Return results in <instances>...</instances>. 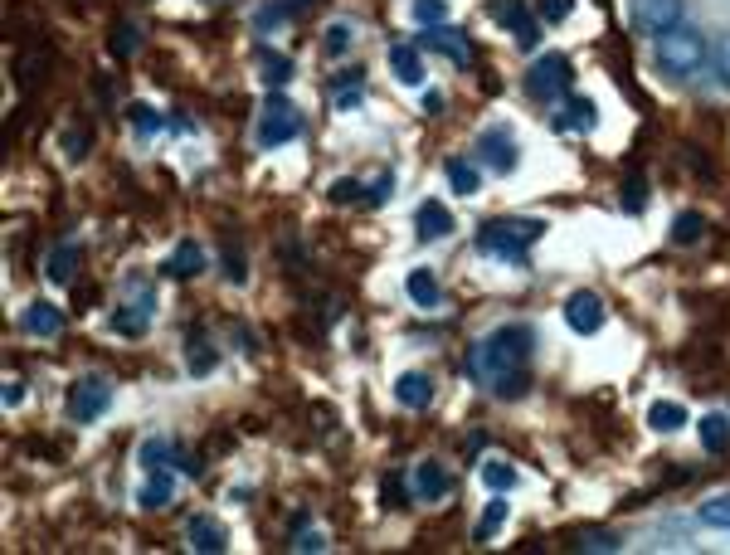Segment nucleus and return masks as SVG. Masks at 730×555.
<instances>
[{"label":"nucleus","instance_id":"nucleus-37","mask_svg":"<svg viewBox=\"0 0 730 555\" xmlns=\"http://www.w3.org/2000/svg\"><path fill=\"white\" fill-rule=\"evenodd\" d=\"M108 49L117 54V59H132V54L142 49V35H137V25H117V30H112V44H108Z\"/></svg>","mask_w":730,"mask_h":555},{"label":"nucleus","instance_id":"nucleus-28","mask_svg":"<svg viewBox=\"0 0 730 555\" xmlns=\"http://www.w3.org/2000/svg\"><path fill=\"white\" fill-rule=\"evenodd\" d=\"M361 93H365V74H361V69H346V74L336 78V108H341V112H356Z\"/></svg>","mask_w":730,"mask_h":555},{"label":"nucleus","instance_id":"nucleus-14","mask_svg":"<svg viewBox=\"0 0 730 555\" xmlns=\"http://www.w3.org/2000/svg\"><path fill=\"white\" fill-rule=\"evenodd\" d=\"M448 492H453V473H448L443 463L429 458V463L414 468V497H419V502H438V497H448Z\"/></svg>","mask_w":730,"mask_h":555},{"label":"nucleus","instance_id":"nucleus-32","mask_svg":"<svg viewBox=\"0 0 730 555\" xmlns=\"http://www.w3.org/2000/svg\"><path fill=\"white\" fill-rule=\"evenodd\" d=\"M701 229H706V220H701L696 210H682V215L672 220V244H682V249H692L696 239H701Z\"/></svg>","mask_w":730,"mask_h":555},{"label":"nucleus","instance_id":"nucleus-42","mask_svg":"<svg viewBox=\"0 0 730 555\" xmlns=\"http://www.w3.org/2000/svg\"><path fill=\"white\" fill-rule=\"evenodd\" d=\"M292 551H327V536H322V531H312V526H307V521H302V526H297V536H292Z\"/></svg>","mask_w":730,"mask_h":555},{"label":"nucleus","instance_id":"nucleus-29","mask_svg":"<svg viewBox=\"0 0 730 555\" xmlns=\"http://www.w3.org/2000/svg\"><path fill=\"white\" fill-rule=\"evenodd\" d=\"M351 39H356V30H351L346 20H331L327 30H322V54H327V59H341V54L351 49Z\"/></svg>","mask_w":730,"mask_h":555},{"label":"nucleus","instance_id":"nucleus-31","mask_svg":"<svg viewBox=\"0 0 730 555\" xmlns=\"http://www.w3.org/2000/svg\"><path fill=\"white\" fill-rule=\"evenodd\" d=\"M127 122H132V127L142 132V137H156V132L166 127V117L151 108V103H127Z\"/></svg>","mask_w":730,"mask_h":555},{"label":"nucleus","instance_id":"nucleus-40","mask_svg":"<svg viewBox=\"0 0 730 555\" xmlns=\"http://www.w3.org/2000/svg\"><path fill=\"white\" fill-rule=\"evenodd\" d=\"M224 283H234V288H244L249 283V263H244V254L239 249H224Z\"/></svg>","mask_w":730,"mask_h":555},{"label":"nucleus","instance_id":"nucleus-47","mask_svg":"<svg viewBox=\"0 0 730 555\" xmlns=\"http://www.w3.org/2000/svg\"><path fill=\"white\" fill-rule=\"evenodd\" d=\"M570 10H575V0H541V20H546V25L570 20Z\"/></svg>","mask_w":730,"mask_h":555},{"label":"nucleus","instance_id":"nucleus-35","mask_svg":"<svg viewBox=\"0 0 730 555\" xmlns=\"http://www.w3.org/2000/svg\"><path fill=\"white\" fill-rule=\"evenodd\" d=\"M526 385H531V380H526V370H507V375H497V380H492V395H497V400H521V395H526Z\"/></svg>","mask_w":730,"mask_h":555},{"label":"nucleus","instance_id":"nucleus-26","mask_svg":"<svg viewBox=\"0 0 730 555\" xmlns=\"http://www.w3.org/2000/svg\"><path fill=\"white\" fill-rule=\"evenodd\" d=\"M701 448H706V453H726L730 448V419L726 414H706V419H701Z\"/></svg>","mask_w":730,"mask_h":555},{"label":"nucleus","instance_id":"nucleus-30","mask_svg":"<svg viewBox=\"0 0 730 555\" xmlns=\"http://www.w3.org/2000/svg\"><path fill=\"white\" fill-rule=\"evenodd\" d=\"M215 366H219V351L205 341V336H195V341H190V356H185V370H190V375H210Z\"/></svg>","mask_w":730,"mask_h":555},{"label":"nucleus","instance_id":"nucleus-36","mask_svg":"<svg viewBox=\"0 0 730 555\" xmlns=\"http://www.w3.org/2000/svg\"><path fill=\"white\" fill-rule=\"evenodd\" d=\"M482 482H487L492 492H511V487H516V468L492 458V463H482Z\"/></svg>","mask_w":730,"mask_h":555},{"label":"nucleus","instance_id":"nucleus-5","mask_svg":"<svg viewBox=\"0 0 730 555\" xmlns=\"http://www.w3.org/2000/svg\"><path fill=\"white\" fill-rule=\"evenodd\" d=\"M297 137H302V112L292 108L288 98L273 88L268 108H263V117H258V147L273 151V147H283V142H297Z\"/></svg>","mask_w":730,"mask_h":555},{"label":"nucleus","instance_id":"nucleus-1","mask_svg":"<svg viewBox=\"0 0 730 555\" xmlns=\"http://www.w3.org/2000/svg\"><path fill=\"white\" fill-rule=\"evenodd\" d=\"M531 346H536V332H531L526 322H507V327L487 332L473 351H468V375H473L477 385H487V390H492V380H497V375H507V370H526V361H531Z\"/></svg>","mask_w":730,"mask_h":555},{"label":"nucleus","instance_id":"nucleus-19","mask_svg":"<svg viewBox=\"0 0 730 555\" xmlns=\"http://www.w3.org/2000/svg\"><path fill=\"white\" fill-rule=\"evenodd\" d=\"M395 400H400L404 409H424L434 400V380H429L424 370H404L400 380H395Z\"/></svg>","mask_w":730,"mask_h":555},{"label":"nucleus","instance_id":"nucleus-18","mask_svg":"<svg viewBox=\"0 0 730 555\" xmlns=\"http://www.w3.org/2000/svg\"><path fill=\"white\" fill-rule=\"evenodd\" d=\"M594 122H599L594 98H565V103H560V117H555L560 132H594Z\"/></svg>","mask_w":730,"mask_h":555},{"label":"nucleus","instance_id":"nucleus-8","mask_svg":"<svg viewBox=\"0 0 730 555\" xmlns=\"http://www.w3.org/2000/svg\"><path fill=\"white\" fill-rule=\"evenodd\" d=\"M628 20H633V30L638 35H667V30H677L682 25V0H633L628 5Z\"/></svg>","mask_w":730,"mask_h":555},{"label":"nucleus","instance_id":"nucleus-21","mask_svg":"<svg viewBox=\"0 0 730 555\" xmlns=\"http://www.w3.org/2000/svg\"><path fill=\"white\" fill-rule=\"evenodd\" d=\"M390 69H395L404 88H419L424 83V54L414 44H390Z\"/></svg>","mask_w":730,"mask_h":555},{"label":"nucleus","instance_id":"nucleus-9","mask_svg":"<svg viewBox=\"0 0 730 555\" xmlns=\"http://www.w3.org/2000/svg\"><path fill=\"white\" fill-rule=\"evenodd\" d=\"M419 49H429L438 59H453V64H468L473 59V44L463 30H453V25H429L424 39H419Z\"/></svg>","mask_w":730,"mask_h":555},{"label":"nucleus","instance_id":"nucleus-38","mask_svg":"<svg viewBox=\"0 0 730 555\" xmlns=\"http://www.w3.org/2000/svg\"><path fill=\"white\" fill-rule=\"evenodd\" d=\"M502 521H507V502H487V512L477 521V541H492L502 531Z\"/></svg>","mask_w":730,"mask_h":555},{"label":"nucleus","instance_id":"nucleus-45","mask_svg":"<svg viewBox=\"0 0 730 555\" xmlns=\"http://www.w3.org/2000/svg\"><path fill=\"white\" fill-rule=\"evenodd\" d=\"M361 190H365L361 181H351V176H341V181L331 185V205H351V200H365Z\"/></svg>","mask_w":730,"mask_h":555},{"label":"nucleus","instance_id":"nucleus-49","mask_svg":"<svg viewBox=\"0 0 730 555\" xmlns=\"http://www.w3.org/2000/svg\"><path fill=\"white\" fill-rule=\"evenodd\" d=\"M390 190H395V171H385L380 181L370 185V195H365V205H385V200H390Z\"/></svg>","mask_w":730,"mask_h":555},{"label":"nucleus","instance_id":"nucleus-4","mask_svg":"<svg viewBox=\"0 0 730 555\" xmlns=\"http://www.w3.org/2000/svg\"><path fill=\"white\" fill-rule=\"evenodd\" d=\"M570 83H575L570 59H565V54H541V59L531 64V74H526V93H531L536 103H565V98H570Z\"/></svg>","mask_w":730,"mask_h":555},{"label":"nucleus","instance_id":"nucleus-12","mask_svg":"<svg viewBox=\"0 0 730 555\" xmlns=\"http://www.w3.org/2000/svg\"><path fill=\"white\" fill-rule=\"evenodd\" d=\"M151 307H156V302H151V293H142L137 302H122V307L112 312V332H117V336H132V341H137V336H146V327H151Z\"/></svg>","mask_w":730,"mask_h":555},{"label":"nucleus","instance_id":"nucleus-48","mask_svg":"<svg viewBox=\"0 0 730 555\" xmlns=\"http://www.w3.org/2000/svg\"><path fill=\"white\" fill-rule=\"evenodd\" d=\"M380 507H385V512H395V507H409V502H404V487L395 478L380 482Z\"/></svg>","mask_w":730,"mask_h":555},{"label":"nucleus","instance_id":"nucleus-25","mask_svg":"<svg viewBox=\"0 0 730 555\" xmlns=\"http://www.w3.org/2000/svg\"><path fill=\"white\" fill-rule=\"evenodd\" d=\"M648 424H653L657 434H677V429L687 424V409L677 405V400H657V405L648 409Z\"/></svg>","mask_w":730,"mask_h":555},{"label":"nucleus","instance_id":"nucleus-23","mask_svg":"<svg viewBox=\"0 0 730 555\" xmlns=\"http://www.w3.org/2000/svg\"><path fill=\"white\" fill-rule=\"evenodd\" d=\"M78 259H83V249L78 244H54L49 249V259H44V273H49V283H73V268H78Z\"/></svg>","mask_w":730,"mask_h":555},{"label":"nucleus","instance_id":"nucleus-20","mask_svg":"<svg viewBox=\"0 0 730 555\" xmlns=\"http://www.w3.org/2000/svg\"><path fill=\"white\" fill-rule=\"evenodd\" d=\"M205 263H210L205 259V249H200L195 239H181L176 254L161 263V268H166V278H195V273H205Z\"/></svg>","mask_w":730,"mask_h":555},{"label":"nucleus","instance_id":"nucleus-6","mask_svg":"<svg viewBox=\"0 0 730 555\" xmlns=\"http://www.w3.org/2000/svg\"><path fill=\"white\" fill-rule=\"evenodd\" d=\"M477 161L487 166V171H497V176H511L516 166H521V147H516V137H511V127H487L482 137H477Z\"/></svg>","mask_w":730,"mask_h":555},{"label":"nucleus","instance_id":"nucleus-33","mask_svg":"<svg viewBox=\"0 0 730 555\" xmlns=\"http://www.w3.org/2000/svg\"><path fill=\"white\" fill-rule=\"evenodd\" d=\"M258 64H263V74H258V78H263L268 88H283V83L292 78V59H288V54H263Z\"/></svg>","mask_w":730,"mask_h":555},{"label":"nucleus","instance_id":"nucleus-27","mask_svg":"<svg viewBox=\"0 0 730 555\" xmlns=\"http://www.w3.org/2000/svg\"><path fill=\"white\" fill-rule=\"evenodd\" d=\"M404 288H409V297H414V302H419V307H438V278L434 273H429V268H414V273H409V278H404Z\"/></svg>","mask_w":730,"mask_h":555},{"label":"nucleus","instance_id":"nucleus-15","mask_svg":"<svg viewBox=\"0 0 730 555\" xmlns=\"http://www.w3.org/2000/svg\"><path fill=\"white\" fill-rule=\"evenodd\" d=\"M171 497H176V478H171V468L146 473V482L137 487V507H142V512H161V507H171Z\"/></svg>","mask_w":730,"mask_h":555},{"label":"nucleus","instance_id":"nucleus-16","mask_svg":"<svg viewBox=\"0 0 730 555\" xmlns=\"http://www.w3.org/2000/svg\"><path fill=\"white\" fill-rule=\"evenodd\" d=\"M137 463H142L146 473H156V468H171V463H181L185 473H195V463H185L181 448L171 444V439H161V434H151V439L137 448Z\"/></svg>","mask_w":730,"mask_h":555},{"label":"nucleus","instance_id":"nucleus-11","mask_svg":"<svg viewBox=\"0 0 730 555\" xmlns=\"http://www.w3.org/2000/svg\"><path fill=\"white\" fill-rule=\"evenodd\" d=\"M565 322H570V332L594 336L604 327V302L594 293H570V302H565Z\"/></svg>","mask_w":730,"mask_h":555},{"label":"nucleus","instance_id":"nucleus-3","mask_svg":"<svg viewBox=\"0 0 730 555\" xmlns=\"http://www.w3.org/2000/svg\"><path fill=\"white\" fill-rule=\"evenodd\" d=\"M546 234V224L541 220H492L482 224V234H477V249L482 254H492V259L502 263H526V254H531V244Z\"/></svg>","mask_w":730,"mask_h":555},{"label":"nucleus","instance_id":"nucleus-46","mask_svg":"<svg viewBox=\"0 0 730 555\" xmlns=\"http://www.w3.org/2000/svg\"><path fill=\"white\" fill-rule=\"evenodd\" d=\"M575 546L580 551H619V536L614 531H594V536H580Z\"/></svg>","mask_w":730,"mask_h":555},{"label":"nucleus","instance_id":"nucleus-51","mask_svg":"<svg viewBox=\"0 0 730 555\" xmlns=\"http://www.w3.org/2000/svg\"><path fill=\"white\" fill-rule=\"evenodd\" d=\"M0 405H5V409H20V405H25V385H20V380H10V385L0 390Z\"/></svg>","mask_w":730,"mask_h":555},{"label":"nucleus","instance_id":"nucleus-7","mask_svg":"<svg viewBox=\"0 0 730 555\" xmlns=\"http://www.w3.org/2000/svg\"><path fill=\"white\" fill-rule=\"evenodd\" d=\"M112 405V385L103 375H88V380H78L69 390V419L73 424H93V419H103Z\"/></svg>","mask_w":730,"mask_h":555},{"label":"nucleus","instance_id":"nucleus-10","mask_svg":"<svg viewBox=\"0 0 730 555\" xmlns=\"http://www.w3.org/2000/svg\"><path fill=\"white\" fill-rule=\"evenodd\" d=\"M492 15H497L511 35H516L521 49H536V44H541V25L531 20V10H526L521 0H497V5H492Z\"/></svg>","mask_w":730,"mask_h":555},{"label":"nucleus","instance_id":"nucleus-39","mask_svg":"<svg viewBox=\"0 0 730 555\" xmlns=\"http://www.w3.org/2000/svg\"><path fill=\"white\" fill-rule=\"evenodd\" d=\"M302 5H307V0H278V5H263L254 20L263 25V30H268V25H278V20H292V15H297Z\"/></svg>","mask_w":730,"mask_h":555},{"label":"nucleus","instance_id":"nucleus-17","mask_svg":"<svg viewBox=\"0 0 730 555\" xmlns=\"http://www.w3.org/2000/svg\"><path fill=\"white\" fill-rule=\"evenodd\" d=\"M20 327L30 336H59L64 332V312H59L54 302H30V307L20 312Z\"/></svg>","mask_w":730,"mask_h":555},{"label":"nucleus","instance_id":"nucleus-24","mask_svg":"<svg viewBox=\"0 0 730 555\" xmlns=\"http://www.w3.org/2000/svg\"><path fill=\"white\" fill-rule=\"evenodd\" d=\"M443 171H448V185H453L458 195H477V190H482V171H477L473 161H463V156H453Z\"/></svg>","mask_w":730,"mask_h":555},{"label":"nucleus","instance_id":"nucleus-43","mask_svg":"<svg viewBox=\"0 0 730 555\" xmlns=\"http://www.w3.org/2000/svg\"><path fill=\"white\" fill-rule=\"evenodd\" d=\"M83 156H88V132L69 127V132H64V161H69V166H78Z\"/></svg>","mask_w":730,"mask_h":555},{"label":"nucleus","instance_id":"nucleus-50","mask_svg":"<svg viewBox=\"0 0 730 555\" xmlns=\"http://www.w3.org/2000/svg\"><path fill=\"white\" fill-rule=\"evenodd\" d=\"M716 78H721V88L730 93V35L721 39V49H716Z\"/></svg>","mask_w":730,"mask_h":555},{"label":"nucleus","instance_id":"nucleus-41","mask_svg":"<svg viewBox=\"0 0 730 555\" xmlns=\"http://www.w3.org/2000/svg\"><path fill=\"white\" fill-rule=\"evenodd\" d=\"M701 521H706V526H721V531H730V492H726V497H716V502H706V507H701Z\"/></svg>","mask_w":730,"mask_h":555},{"label":"nucleus","instance_id":"nucleus-44","mask_svg":"<svg viewBox=\"0 0 730 555\" xmlns=\"http://www.w3.org/2000/svg\"><path fill=\"white\" fill-rule=\"evenodd\" d=\"M623 210H628V215H643V210H648V185L643 181L623 185Z\"/></svg>","mask_w":730,"mask_h":555},{"label":"nucleus","instance_id":"nucleus-34","mask_svg":"<svg viewBox=\"0 0 730 555\" xmlns=\"http://www.w3.org/2000/svg\"><path fill=\"white\" fill-rule=\"evenodd\" d=\"M409 15H414L424 30H429V25H448V0H414Z\"/></svg>","mask_w":730,"mask_h":555},{"label":"nucleus","instance_id":"nucleus-22","mask_svg":"<svg viewBox=\"0 0 730 555\" xmlns=\"http://www.w3.org/2000/svg\"><path fill=\"white\" fill-rule=\"evenodd\" d=\"M224 546H229V531H224L215 517H190V551L219 555Z\"/></svg>","mask_w":730,"mask_h":555},{"label":"nucleus","instance_id":"nucleus-2","mask_svg":"<svg viewBox=\"0 0 730 555\" xmlns=\"http://www.w3.org/2000/svg\"><path fill=\"white\" fill-rule=\"evenodd\" d=\"M657 69L672 78V83L696 78L706 69V35H701V30H687V25L657 35Z\"/></svg>","mask_w":730,"mask_h":555},{"label":"nucleus","instance_id":"nucleus-13","mask_svg":"<svg viewBox=\"0 0 730 555\" xmlns=\"http://www.w3.org/2000/svg\"><path fill=\"white\" fill-rule=\"evenodd\" d=\"M414 234L429 244V239H448L453 234V210L448 205H438V200H424L419 210H414Z\"/></svg>","mask_w":730,"mask_h":555}]
</instances>
